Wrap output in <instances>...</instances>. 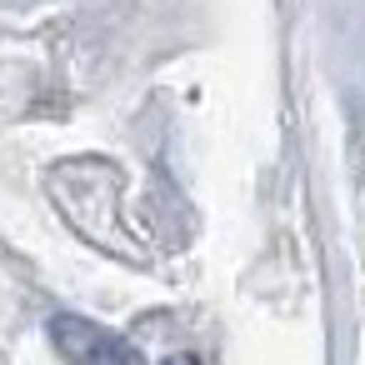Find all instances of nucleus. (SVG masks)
I'll return each mask as SVG.
<instances>
[{
    "label": "nucleus",
    "mask_w": 365,
    "mask_h": 365,
    "mask_svg": "<svg viewBox=\"0 0 365 365\" xmlns=\"http://www.w3.org/2000/svg\"><path fill=\"white\" fill-rule=\"evenodd\" d=\"M51 340L76 365H145L140 350L125 335H115V330H106V325H96L86 315H56L51 320Z\"/></svg>",
    "instance_id": "nucleus-1"
},
{
    "label": "nucleus",
    "mask_w": 365,
    "mask_h": 365,
    "mask_svg": "<svg viewBox=\"0 0 365 365\" xmlns=\"http://www.w3.org/2000/svg\"><path fill=\"white\" fill-rule=\"evenodd\" d=\"M165 365H195V360H190V355H175V360H165Z\"/></svg>",
    "instance_id": "nucleus-2"
}]
</instances>
